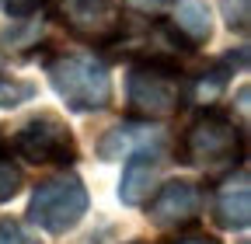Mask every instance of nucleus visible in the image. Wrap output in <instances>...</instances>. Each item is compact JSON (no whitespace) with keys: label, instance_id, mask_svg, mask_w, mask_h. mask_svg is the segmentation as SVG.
<instances>
[{"label":"nucleus","instance_id":"nucleus-2","mask_svg":"<svg viewBox=\"0 0 251 244\" xmlns=\"http://www.w3.org/2000/svg\"><path fill=\"white\" fill-rule=\"evenodd\" d=\"M178 161L192 164V168H202V171H220V168L234 171V164L244 161V129L227 112L206 108L192 119V126L181 133Z\"/></svg>","mask_w":251,"mask_h":244},{"label":"nucleus","instance_id":"nucleus-1","mask_svg":"<svg viewBox=\"0 0 251 244\" xmlns=\"http://www.w3.org/2000/svg\"><path fill=\"white\" fill-rule=\"evenodd\" d=\"M192 98V84H188L181 63L171 59H136L126 77V108L133 119L143 122H161L171 119L185 108Z\"/></svg>","mask_w":251,"mask_h":244},{"label":"nucleus","instance_id":"nucleus-15","mask_svg":"<svg viewBox=\"0 0 251 244\" xmlns=\"http://www.w3.org/2000/svg\"><path fill=\"white\" fill-rule=\"evenodd\" d=\"M0 244H42V241L14 220H0Z\"/></svg>","mask_w":251,"mask_h":244},{"label":"nucleus","instance_id":"nucleus-7","mask_svg":"<svg viewBox=\"0 0 251 244\" xmlns=\"http://www.w3.org/2000/svg\"><path fill=\"white\" fill-rule=\"evenodd\" d=\"M59 18L74 35L108 46L122 24V4L119 0H59Z\"/></svg>","mask_w":251,"mask_h":244},{"label":"nucleus","instance_id":"nucleus-9","mask_svg":"<svg viewBox=\"0 0 251 244\" xmlns=\"http://www.w3.org/2000/svg\"><path fill=\"white\" fill-rule=\"evenodd\" d=\"M213 217L224 230H244L251 223V185H248V171L237 164V174L230 171L213 192Z\"/></svg>","mask_w":251,"mask_h":244},{"label":"nucleus","instance_id":"nucleus-17","mask_svg":"<svg viewBox=\"0 0 251 244\" xmlns=\"http://www.w3.org/2000/svg\"><path fill=\"white\" fill-rule=\"evenodd\" d=\"M168 244H220V241L209 237V234H178V237H171Z\"/></svg>","mask_w":251,"mask_h":244},{"label":"nucleus","instance_id":"nucleus-13","mask_svg":"<svg viewBox=\"0 0 251 244\" xmlns=\"http://www.w3.org/2000/svg\"><path fill=\"white\" fill-rule=\"evenodd\" d=\"M220 14H224L230 32L244 35L251 24V0H220Z\"/></svg>","mask_w":251,"mask_h":244},{"label":"nucleus","instance_id":"nucleus-3","mask_svg":"<svg viewBox=\"0 0 251 244\" xmlns=\"http://www.w3.org/2000/svg\"><path fill=\"white\" fill-rule=\"evenodd\" d=\"M52 91L74 112H101L112 101V77L108 67L84 52H63L46 63Z\"/></svg>","mask_w":251,"mask_h":244},{"label":"nucleus","instance_id":"nucleus-5","mask_svg":"<svg viewBox=\"0 0 251 244\" xmlns=\"http://www.w3.org/2000/svg\"><path fill=\"white\" fill-rule=\"evenodd\" d=\"M11 143L18 150V157H25L28 164H39V168H46V164L67 168L77 161V140H74L70 126L52 112H39L28 122H21Z\"/></svg>","mask_w":251,"mask_h":244},{"label":"nucleus","instance_id":"nucleus-19","mask_svg":"<svg viewBox=\"0 0 251 244\" xmlns=\"http://www.w3.org/2000/svg\"><path fill=\"white\" fill-rule=\"evenodd\" d=\"M244 244H248V241H244Z\"/></svg>","mask_w":251,"mask_h":244},{"label":"nucleus","instance_id":"nucleus-14","mask_svg":"<svg viewBox=\"0 0 251 244\" xmlns=\"http://www.w3.org/2000/svg\"><path fill=\"white\" fill-rule=\"evenodd\" d=\"M21 185H25V174H21V168L7 157V154H0V202H7V199H14L18 192H21Z\"/></svg>","mask_w":251,"mask_h":244},{"label":"nucleus","instance_id":"nucleus-10","mask_svg":"<svg viewBox=\"0 0 251 244\" xmlns=\"http://www.w3.org/2000/svg\"><path fill=\"white\" fill-rule=\"evenodd\" d=\"M161 140H164V136L157 133V129H150V122H147V126H133V122H126V126L108 129V136H105L101 146H98V157H101V161H115V157H122V154H133V150L150 146V143H161Z\"/></svg>","mask_w":251,"mask_h":244},{"label":"nucleus","instance_id":"nucleus-6","mask_svg":"<svg viewBox=\"0 0 251 244\" xmlns=\"http://www.w3.org/2000/svg\"><path fill=\"white\" fill-rule=\"evenodd\" d=\"M157 195L150 199L147 206V217L153 227L161 230H185L199 220L202 213V189L196 181H185V178H175V181H164V185L153 189Z\"/></svg>","mask_w":251,"mask_h":244},{"label":"nucleus","instance_id":"nucleus-4","mask_svg":"<svg viewBox=\"0 0 251 244\" xmlns=\"http://www.w3.org/2000/svg\"><path fill=\"white\" fill-rule=\"evenodd\" d=\"M84 213H87V189L77 174H67V171L39 181L28 199V220L49 234L74 230L84 220Z\"/></svg>","mask_w":251,"mask_h":244},{"label":"nucleus","instance_id":"nucleus-12","mask_svg":"<svg viewBox=\"0 0 251 244\" xmlns=\"http://www.w3.org/2000/svg\"><path fill=\"white\" fill-rule=\"evenodd\" d=\"M31 98H35V84L21 77H7L0 70V108H18L21 101H31Z\"/></svg>","mask_w":251,"mask_h":244},{"label":"nucleus","instance_id":"nucleus-11","mask_svg":"<svg viewBox=\"0 0 251 244\" xmlns=\"http://www.w3.org/2000/svg\"><path fill=\"white\" fill-rule=\"evenodd\" d=\"M171 24H175L192 46H199V42H206V39L213 35L209 11H206L202 0H181L178 11H175V18H171Z\"/></svg>","mask_w":251,"mask_h":244},{"label":"nucleus","instance_id":"nucleus-8","mask_svg":"<svg viewBox=\"0 0 251 244\" xmlns=\"http://www.w3.org/2000/svg\"><path fill=\"white\" fill-rule=\"evenodd\" d=\"M126 171H122V181H119V199L126 206H143L150 199V192L157 189V178H161V168L168 161V146L164 140L161 143H150V146H140L133 154H126Z\"/></svg>","mask_w":251,"mask_h":244},{"label":"nucleus","instance_id":"nucleus-18","mask_svg":"<svg viewBox=\"0 0 251 244\" xmlns=\"http://www.w3.org/2000/svg\"><path fill=\"white\" fill-rule=\"evenodd\" d=\"M133 7H140V11H161V7H171V4H178V0H129Z\"/></svg>","mask_w":251,"mask_h":244},{"label":"nucleus","instance_id":"nucleus-16","mask_svg":"<svg viewBox=\"0 0 251 244\" xmlns=\"http://www.w3.org/2000/svg\"><path fill=\"white\" fill-rule=\"evenodd\" d=\"M49 0H0V11H4L7 18H18V21H25V18H31L39 7H46Z\"/></svg>","mask_w":251,"mask_h":244}]
</instances>
